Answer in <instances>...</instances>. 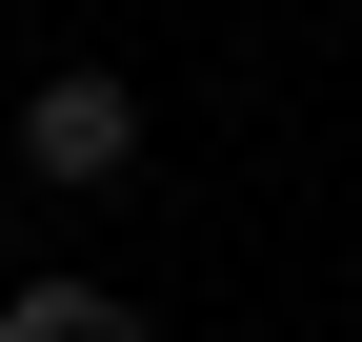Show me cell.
Segmentation results:
<instances>
[{
	"mask_svg": "<svg viewBox=\"0 0 362 342\" xmlns=\"http://www.w3.org/2000/svg\"><path fill=\"white\" fill-rule=\"evenodd\" d=\"M121 161H141V81H121V61H40L21 81V182L40 201H101Z\"/></svg>",
	"mask_w": 362,
	"mask_h": 342,
	"instance_id": "1",
	"label": "cell"
},
{
	"mask_svg": "<svg viewBox=\"0 0 362 342\" xmlns=\"http://www.w3.org/2000/svg\"><path fill=\"white\" fill-rule=\"evenodd\" d=\"M0 342H161L121 282H0Z\"/></svg>",
	"mask_w": 362,
	"mask_h": 342,
	"instance_id": "2",
	"label": "cell"
},
{
	"mask_svg": "<svg viewBox=\"0 0 362 342\" xmlns=\"http://www.w3.org/2000/svg\"><path fill=\"white\" fill-rule=\"evenodd\" d=\"M0 222H21V201H0Z\"/></svg>",
	"mask_w": 362,
	"mask_h": 342,
	"instance_id": "3",
	"label": "cell"
}]
</instances>
